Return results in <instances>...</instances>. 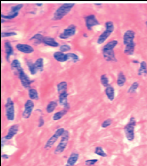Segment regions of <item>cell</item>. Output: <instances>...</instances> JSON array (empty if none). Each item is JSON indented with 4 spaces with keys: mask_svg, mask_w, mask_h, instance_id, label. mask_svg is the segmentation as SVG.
<instances>
[{
    "mask_svg": "<svg viewBox=\"0 0 147 166\" xmlns=\"http://www.w3.org/2000/svg\"><path fill=\"white\" fill-rule=\"evenodd\" d=\"M35 5L38 7H41L43 6V4L42 3H37V4H35Z\"/></svg>",
    "mask_w": 147,
    "mask_h": 166,
    "instance_id": "7dc6e473",
    "label": "cell"
},
{
    "mask_svg": "<svg viewBox=\"0 0 147 166\" xmlns=\"http://www.w3.org/2000/svg\"><path fill=\"white\" fill-rule=\"evenodd\" d=\"M75 6V3H64L60 6L54 12L52 20L59 21L68 14Z\"/></svg>",
    "mask_w": 147,
    "mask_h": 166,
    "instance_id": "6da1fadb",
    "label": "cell"
},
{
    "mask_svg": "<svg viewBox=\"0 0 147 166\" xmlns=\"http://www.w3.org/2000/svg\"><path fill=\"white\" fill-rule=\"evenodd\" d=\"M83 36L84 37L86 38V37H88V34L86 33H83Z\"/></svg>",
    "mask_w": 147,
    "mask_h": 166,
    "instance_id": "681fc988",
    "label": "cell"
},
{
    "mask_svg": "<svg viewBox=\"0 0 147 166\" xmlns=\"http://www.w3.org/2000/svg\"><path fill=\"white\" fill-rule=\"evenodd\" d=\"M17 35V33L15 32H2L1 33V37L2 38L13 37V36H15Z\"/></svg>",
    "mask_w": 147,
    "mask_h": 166,
    "instance_id": "60d3db41",
    "label": "cell"
},
{
    "mask_svg": "<svg viewBox=\"0 0 147 166\" xmlns=\"http://www.w3.org/2000/svg\"><path fill=\"white\" fill-rule=\"evenodd\" d=\"M28 96L30 98V100H37L39 99V96L37 90L33 88H30L28 90Z\"/></svg>",
    "mask_w": 147,
    "mask_h": 166,
    "instance_id": "4dcf8cb0",
    "label": "cell"
},
{
    "mask_svg": "<svg viewBox=\"0 0 147 166\" xmlns=\"http://www.w3.org/2000/svg\"><path fill=\"white\" fill-rule=\"evenodd\" d=\"M7 140L5 138V137H2V138H1V148H2V149L4 148V145L6 144V143H7Z\"/></svg>",
    "mask_w": 147,
    "mask_h": 166,
    "instance_id": "f6af8a7d",
    "label": "cell"
},
{
    "mask_svg": "<svg viewBox=\"0 0 147 166\" xmlns=\"http://www.w3.org/2000/svg\"><path fill=\"white\" fill-rule=\"evenodd\" d=\"M139 87V83L137 81L133 82L131 84L130 87L129 88L128 90H127V93L129 94H133L135 93L138 90V89Z\"/></svg>",
    "mask_w": 147,
    "mask_h": 166,
    "instance_id": "e575fe53",
    "label": "cell"
},
{
    "mask_svg": "<svg viewBox=\"0 0 147 166\" xmlns=\"http://www.w3.org/2000/svg\"><path fill=\"white\" fill-rule=\"evenodd\" d=\"M135 48H136L135 42L127 45L125 46V48L124 49V53L127 55H132L134 52Z\"/></svg>",
    "mask_w": 147,
    "mask_h": 166,
    "instance_id": "484cf974",
    "label": "cell"
},
{
    "mask_svg": "<svg viewBox=\"0 0 147 166\" xmlns=\"http://www.w3.org/2000/svg\"><path fill=\"white\" fill-rule=\"evenodd\" d=\"M138 76H144L147 75V63L145 61H142L140 63V66L138 70Z\"/></svg>",
    "mask_w": 147,
    "mask_h": 166,
    "instance_id": "603a6c76",
    "label": "cell"
},
{
    "mask_svg": "<svg viewBox=\"0 0 147 166\" xmlns=\"http://www.w3.org/2000/svg\"><path fill=\"white\" fill-rule=\"evenodd\" d=\"M112 123V120L110 118L107 119L106 120H105L101 125V126L102 128H107L108 127L110 126Z\"/></svg>",
    "mask_w": 147,
    "mask_h": 166,
    "instance_id": "74e56055",
    "label": "cell"
},
{
    "mask_svg": "<svg viewBox=\"0 0 147 166\" xmlns=\"http://www.w3.org/2000/svg\"><path fill=\"white\" fill-rule=\"evenodd\" d=\"M70 139V133L68 131L65 130L64 133L61 137L60 141L55 149L54 150V154L56 155H59L63 153L65 151Z\"/></svg>",
    "mask_w": 147,
    "mask_h": 166,
    "instance_id": "277c9868",
    "label": "cell"
},
{
    "mask_svg": "<svg viewBox=\"0 0 147 166\" xmlns=\"http://www.w3.org/2000/svg\"><path fill=\"white\" fill-rule=\"evenodd\" d=\"M70 50H71V47L68 44H63L60 47V51L64 53L68 51H70Z\"/></svg>",
    "mask_w": 147,
    "mask_h": 166,
    "instance_id": "b9f144b4",
    "label": "cell"
},
{
    "mask_svg": "<svg viewBox=\"0 0 147 166\" xmlns=\"http://www.w3.org/2000/svg\"><path fill=\"white\" fill-rule=\"evenodd\" d=\"M68 95L69 94L68 93V92H65L64 93L59 95V104L60 105L63 106V108L70 106L68 102Z\"/></svg>",
    "mask_w": 147,
    "mask_h": 166,
    "instance_id": "ffe728a7",
    "label": "cell"
},
{
    "mask_svg": "<svg viewBox=\"0 0 147 166\" xmlns=\"http://www.w3.org/2000/svg\"><path fill=\"white\" fill-rule=\"evenodd\" d=\"M34 106V103L32 100H28L25 102L24 104V109L22 115L23 119H28L31 117Z\"/></svg>",
    "mask_w": 147,
    "mask_h": 166,
    "instance_id": "ba28073f",
    "label": "cell"
},
{
    "mask_svg": "<svg viewBox=\"0 0 147 166\" xmlns=\"http://www.w3.org/2000/svg\"><path fill=\"white\" fill-rule=\"evenodd\" d=\"M35 66L38 71L43 72L44 70V59L42 57H40L37 58L35 63Z\"/></svg>",
    "mask_w": 147,
    "mask_h": 166,
    "instance_id": "f1b7e54d",
    "label": "cell"
},
{
    "mask_svg": "<svg viewBox=\"0 0 147 166\" xmlns=\"http://www.w3.org/2000/svg\"><path fill=\"white\" fill-rule=\"evenodd\" d=\"M105 94L108 99L110 101H113L115 99V89L113 86L109 85L105 88Z\"/></svg>",
    "mask_w": 147,
    "mask_h": 166,
    "instance_id": "7402d4cb",
    "label": "cell"
},
{
    "mask_svg": "<svg viewBox=\"0 0 147 166\" xmlns=\"http://www.w3.org/2000/svg\"><path fill=\"white\" fill-rule=\"evenodd\" d=\"M67 55L68 61L69 62H72L73 63H76L79 60V56L75 53L68 52L67 54Z\"/></svg>",
    "mask_w": 147,
    "mask_h": 166,
    "instance_id": "836d02e7",
    "label": "cell"
},
{
    "mask_svg": "<svg viewBox=\"0 0 147 166\" xmlns=\"http://www.w3.org/2000/svg\"><path fill=\"white\" fill-rule=\"evenodd\" d=\"M137 122L134 117H131L128 123L124 127V132L126 139L129 141H133L135 138V128Z\"/></svg>",
    "mask_w": 147,
    "mask_h": 166,
    "instance_id": "7a4b0ae2",
    "label": "cell"
},
{
    "mask_svg": "<svg viewBox=\"0 0 147 166\" xmlns=\"http://www.w3.org/2000/svg\"><path fill=\"white\" fill-rule=\"evenodd\" d=\"M4 50L6 53V59L7 62H9L11 56L14 53L13 48L9 41H6L4 42Z\"/></svg>",
    "mask_w": 147,
    "mask_h": 166,
    "instance_id": "2e32d148",
    "label": "cell"
},
{
    "mask_svg": "<svg viewBox=\"0 0 147 166\" xmlns=\"http://www.w3.org/2000/svg\"><path fill=\"white\" fill-rule=\"evenodd\" d=\"M16 48L17 51L24 54H31L34 52L33 47L28 44L18 43L16 45Z\"/></svg>",
    "mask_w": 147,
    "mask_h": 166,
    "instance_id": "9a60e30c",
    "label": "cell"
},
{
    "mask_svg": "<svg viewBox=\"0 0 147 166\" xmlns=\"http://www.w3.org/2000/svg\"><path fill=\"white\" fill-rule=\"evenodd\" d=\"M94 5L97 6H102V3H95Z\"/></svg>",
    "mask_w": 147,
    "mask_h": 166,
    "instance_id": "c3c4849f",
    "label": "cell"
},
{
    "mask_svg": "<svg viewBox=\"0 0 147 166\" xmlns=\"http://www.w3.org/2000/svg\"><path fill=\"white\" fill-rule=\"evenodd\" d=\"M65 131V130L64 128H58L55 131L54 134L47 140V141L45 144L44 149L46 150L50 149L53 146L55 143L57 141V140L59 139V138H61V137L62 136V135L64 133Z\"/></svg>",
    "mask_w": 147,
    "mask_h": 166,
    "instance_id": "5b68a950",
    "label": "cell"
},
{
    "mask_svg": "<svg viewBox=\"0 0 147 166\" xmlns=\"http://www.w3.org/2000/svg\"><path fill=\"white\" fill-rule=\"evenodd\" d=\"M67 87H68V84L66 81H61L58 83L57 86L58 95L67 92Z\"/></svg>",
    "mask_w": 147,
    "mask_h": 166,
    "instance_id": "4316f807",
    "label": "cell"
},
{
    "mask_svg": "<svg viewBox=\"0 0 147 166\" xmlns=\"http://www.w3.org/2000/svg\"><path fill=\"white\" fill-rule=\"evenodd\" d=\"M98 161V159H90L85 161V165L86 166H94Z\"/></svg>",
    "mask_w": 147,
    "mask_h": 166,
    "instance_id": "ab89813d",
    "label": "cell"
},
{
    "mask_svg": "<svg viewBox=\"0 0 147 166\" xmlns=\"http://www.w3.org/2000/svg\"><path fill=\"white\" fill-rule=\"evenodd\" d=\"M118 42L117 40H113L108 42L103 47V50H114L115 48L117 46Z\"/></svg>",
    "mask_w": 147,
    "mask_h": 166,
    "instance_id": "f546056e",
    "label": "cell"
},
{
    "mask_svg": "<svg viewBox=\"0 0 147 166\" xmlns=\"http://www.w3.org/2000/svg\"><path fill=\"white\" fill-rule=\"evenodd\" d=\"M145 25H146V27H147V21H145Z\"/></svg>",
    "mask_w": 147,
    "mask_h": 166,
    "instance_id": "816d5d0a",
    "label": "cell"
},
{
    "mask_svg": "<svg viewBox=\"0 0 147 166\" xmlns=\"http://www.w3.org/2000/svg\"><path fill=\"white\" fill-rule=\"evenodd\" d=\"M19 126L17 124H14L13 125H12L9 129L8 130L7 134L6 135V136H4L5 138L7 140H12L17 134L18 133L19 131Z\"/></svg>",
    "mask_w": 147,
    "mask_h": 166,
    "instance_id": "4fadbf2b",
    "label": "cell"
},
{
    "mask_svg": "<svg viewBox=\"0 0 147 166\" xmlns=\"http://www.w3.org/2000/svg\"><path fill=\"white\" fill-rule=\"evenodd\" d=\"M57 106H58V102L56 100L50 101L48 104L46 108V112L49 114L53 113L55 111V110L56 109V108L57 107Z\"/></svg>",
    "mask_w": 147,
    "mask_h": 166,
    "instance_id": "83f0119b",
    "label": "cell"
},
{
    "mask_svg": "<svg viewBox=\"0 0 147 166\" xmlns=\"http://www.w3.org/2000/svg\"><path fill=\"white\" fill-rule=\"evenodd\" d=\"M43 43H44L45 45L53 47V48H57L60 46V44L55 40L54 38L48 37V36H45L44 37Z\"/></svg>",
    "mask_w": 147,
    "mask_h": 166,
    "instance_id": "d6986e66",
    "label": "cell"
},
{
    "mask_svg": "<svg viewBox=\"0 0 147 166\" xmlns=\"http://www.w3.org/2000/svg\"><path fill=\"white\" fill-rule=\"evenodd\" d=\"M79 159V154L78 152H73L66 161L65 166H75Z\"/></svg>",
    "mask_w": 147,
    "mask_h": 166,
    "instance_id": "5bb4252c",
    "label": "cell"
},
{
    "mask_svg": "<svg viewBox=\"0 0 147 166\" xmlns=\"http://www.w3.org/2000/svg\"><path fill=\"white\" fill-rule=\"evenodd\" d=\"M132 63H133L134 64H140L141 63V62H139V61L138 60H132Z\"/></svg>",
    "mask_w": 147,
    "mask_h": 166,
    "instance_id": "bcb514c9",
    "label": "cell"
},
{
    "mask_svg": "<svg viewBox=\"0 0 147 166\" xmlns=\"http://www.w3.org/2000/svg\"><path fill=\"white\" fill-rule=\"evenodd\" d=\"M53 57L55 59V60H57L58 62L64 63V62H65L68 61L67 54H65L64 52H62L61 51L55 52L53 54Z\"/></svg>",
    "mask_w": 147,
    "mask_h": 166,
    "instance_id": "ac0fdd59",
    "label": "cell"
},
{
    "mask_svg": "<svg viewBox=\"0 0 147 166\" xmlns=\"http://www.w3.org/2000/svg\"><path fill=\"white\" fill-rule=\"evenodd\" d=\"M127 81V78L126 75L123 72H119L117 76V80H116V84L118 86L121 87L124 85Z\"/></svg>",
    "mask_w": 147,
    "mask_h": 166,
    "instance_id": "cb8c5ba5",
    "label": "cell"
},
{
    "mask_svg": "<svg viewBox=\"0 0 147 166\" xmlns=\"http://www.w3.org/2000/svg\"><path fill=\"white\" fill-rule=\"evenodd\" d=\"M102 55L103 58L108 62H116L117 58L115 56L114 50H103Z\"/></svg>",
    "mask_w": 147,
    "mask_h": 166,
    "instance_id": "7c38bea8",
    "label": "cell"
},
{
    "mask_svg": "<svg viewBox=\"0 0 147 166\" xmlns=\"http://www.w3.org/2000/svg\"><path fill=\"white\" fill-rule=\"evenodd\" d=\"M136 33L132 30H127L123 35V44L126 46L127 45L132 43L134 42L135 39Z\"/></svg>",
    "mask_w": 147,
    "mask_h": 166,
    "instance_id": "8fae6325",
    "label": "cell"
},
{
    "mask_svg": "<svg viewBox=\"0 0 147 166\" xmlns=\"http://www.w3.org/2000/svg\"><path fill=\"white\" fill-rule=\"evenodd\" d=\"M19 15V13H14V14H10V13H9L7 15H4L3 14L1 15V18L2 19H4L6 20H11V19H13L15 17H17Z\"/></svg>",
    "mask_w": 147,
    "mask_h": 166,
    "instance_id": "f35d334b",
    "label": "cell"
},
{
    "mask_svg": "<svg viewBox=\"0 0 147 166\" xmlns=\"http://www.w3.org/2000/svg\"><path fill=\"white\" fill-rule=\"evenodd\" d=\"M45 125V119L43 117L40 116L39 119V122H38V127L39 128H42Z\"/></svg>",
    "mask_w": 147,
    "mask_h": 166,
    "instance_id": "7bdbcfd3",
    "label": "cell"
},
{
    "mask_svg": "<svg viewBox=\"0 0 147 166\" xmlns=\"http://www.w3.org/2000/svg\"><path fill=\"white\" fill-rule=\"evenodd\" d=\"M6 117L9 121H13L15 118V103L11 98H8L5 104Z\"/></svg>",
    "mask_w": 147,
    "mask_h": 166,
    "instance_id": "8992f818",
    "label": "cell"
},
{
    "mask_svg": "<svg viewBox=\"0 0 147 166\" xmlns=\"http://www.w3.org/2000/svg\"><path fill=\"white\" fill-rule=\"evenodd\" d=\"M10 67H11V69L13 72L14 74L17 75L18 72L23 69L21 66L20 62L17 59H15L12 62Z\"/></svg>",
    "mask_w": 147,
    "mask_h": 166,
    "instance_id": "44dd1931",
    "label": "cell"
},
{
    "mask_svg": "<svg viewBox=\"0 0 147 166\" xmlns=\"http://www.w3.org/2000/svg\"><path fill=\"white\" fill-rule=\"evenodd\" d=\"M76 32V26L74 24H71L65 28L63 32L59 35L61 39L65 40L75 35Z\"/></svg>",
    "mask_w": 147,
    "mask_h": 166,
    "instance_id": "9c48e42d",
    "label": "cell"
},
{
    "mask_svg": "<svg viewBox=\"0 0 147 166\" xmlns=\"http://www.w3.org/2000/svg\"><path fill=\"white\" fill-rule=\"evenodd\" d=\"M6 21V19H2L1 18V23L2 24V23H4V22H5Z\"/></svg>",
    "mask_w": 147,
    "mask_h": 166,
    "instance_id": "f907efd6",
    "label": "cell"
},
{
    "mask_svg": "<svg viewBox=\"0 0 147 166\" xmlns=\"http://www.w3.org/2000/svg\"><path fill=\"white\" fill-rule=\"evenodd\" d=\"M44 37H45V36H43L42 34L40 33H37L33 36L30 38V40L33 41L34 43H35V45H37L41 44V43H42L43 42Z\"/></svg>",
    "mask_w": 147,
    "mask_h": 166,
    "instance_id": "d4e9b609",
    "label": "cell"
},
{
    "mask_svg": "<svg viewBox=\"0 0 147 166\" xmlns=\"http://www.w3.org/2000/svg\"><path fill=\"white\" fill-rule=\"evenodd\" d=\"M86 28L91 31L95 26L100 25V22L94 15H89L84 17Z\"/></svg>",
    "mask_w": 147,
    "mask_h": 166,
    "instance_id": "30bf717a",
    "label": "cell"
},
{
    "mask_svg": "<svg viewBox=\"0 0 147 166\" xmlns=\"http://www.w3.org/2000/svg\"><path fill=\"white\" fill-rule=\"evenodd\" d=\"M23 7H24L23 4H18L17 5L13 6L11 7V9H10L9 13L14 14V13H19V12L23 8Z\"/></svg>",
    "mask_w": 147,
    "mask_h": 166,
    "instance_id": "d590c367",
    "label": "cell"
},
{
    "mask_svg": "<svg viewBox=\"0 0 147 166\" xmlns=\"http://www.w3.org/2000/svg\"><path fill=\"white\" fill-rule=\"evenodd\" d=\"M94 153L102 158H106L108 157L107 153L104 150L103 148L101 146H96L94 149Z\"/></svg>",
    "mask_w": 147,
    "mask_h": 166,
    "instance_id": "1f68e13d",
    "label": "cell"
},
{
    "mask_svg": "<svg viewBox=\"0 0 147 166\" xmlns=\"http://www.w3.org/2000/svg\"><path fill=\"white\" fill-rule=\"evenodd\" d=\"M26 63H27V67L28 68V70H29L30 74L33 75L36 74L38 70H37V69L35 67L34 63H33L31 60H27Z\"/></svg>",
    "mask_w": 147,
    "mask_h": 166,
    "instance_id": "d6a6232c",
    "label": "cell"
},
{
    "mask_svg": "<svg viewBox=\"0 0 147 166\" xmlns=\"http://www.w3.org/2000/svg\"></svg>",
    "mask_w": 147,
    "mask_h": 166,
    "instance_id": "f5cc1de1",
    "label": "cell"
},
{
    "mask_svg": "<svg viewBox=\"0 0 147 166\" xmlns=\"http://www.w3.org/2000/svg\"><path fill=\"white\" fill-rule=\"evenodd\" d=\"M17 76L18 77L20 83L24 88L26 89H28V90L31 88V85L33 83V81H32L29 78V77L26 74V73L24 72L23 69L18 72Z\"/></svg>",
    "mask_w": 147,
    "mask_h": 166,
    "instance_id": "52a82bcc",
    "label": "cell"
},
{
    "mask_svg": "<svg viewBox=\"0 0 147 166\" xmlns=\"http://www.w3.org/2000/svg\"><path fill=\"white\" fill-rule=\"evenodd\" d=\"M100 83L101 84V85L103 87H105V88L110 85L109 84V78H108V76L106 74H103V75H101V77H100Z\"/></svg>",
    "mask_w": 147,
    "mask_h": 166,
    "instance_id": "8d00e7d4",
    "label": "cell"
},
{
    "mask_svg": "<svg viewBox=\"0 0 147 166\" xmlns=\"http://www.w3.org/2000/svg\"><path fill=\"white\" fill-rule=\"evenodd\" d=\"M105 31L99 36L97 40V43L98 45H101L102 43H103L114 31V24L112 21H109L106 22L105 24Z\"/></svg>",
    "mask_w": 147,
    "mask_h": 166,
    "instance_id": "3957f363",
    "label": "cell"
},
{
    "mask_svg": "<svg viewBox=\"0 0 147 166\" xmlns=\"http://www.w3.org/2000/svg\"><path fill=\"white\" fill-rule=\"evenodd\" d=\"M1 158L3 160H8L10 158V156L8 154H6V153H3L1 155Z\"/></svg>",
    "mask_w": 147,
    "mask_h": 166,
    "instance_id": "ee69618b",
    "label": "cell"
},
{
    "mask_svg": "<svg viewBox=\"0 0 147 166\" xmlns=\"http://www.w3.org/2000/svg\"><path fill=\"white\" fill-rule=\"evenodd\" d=\"M70 108V107H64L63 110L56 112L55 113L53 114V116H52V119L54 121H58L60 119H61L63 117L65 116V115H67V113H68V111H69Z\"/></svg>",
    "mask_w": 147,
    "mask_h": 166,
    "instance_id": "e0dca14e",
    "label": "cell"
}]
</instances>
